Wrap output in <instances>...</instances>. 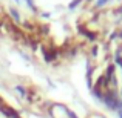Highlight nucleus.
Here are the masks:
<instances>
[{
    "instance_id": "obj_1",
    "label": "nucleus",
    "mask_w": 122,
    "mask_h": 118,
    "mask_svg": "<svg viewBox=\"0 0 122 118\" xmlns=\"http://www.w3.org/2000/svg\"><path fill=\"white\" fill-rule=\"evenodd\" d=\"M105 2H108V0H99V2H97V6H101V5H104V3Z\"/></svg>"
},
{
    "instance_id": "obj_2",
    "label": "nucleus",
    "mask_w": 122,
    "mask_h": 118,
    "mask_svg": "<svg viewBox=\"0 0 122 118\" xmlns=\"http://www.w3.org/2000/svg\"><path fill=\"white\" fill-rule=\"evenodd\" d=\"M119 118H122V110H119Z\"/></svg>"
}]
</instances>
